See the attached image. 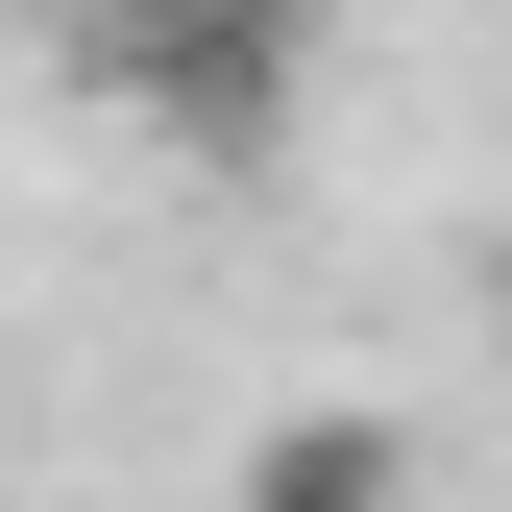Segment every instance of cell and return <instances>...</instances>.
Instances as JSON below:
<instances>
[{
  "label": "cell",
  "instance_id": "cell-2",
  "mask_svg": "<svg viewBox=\"0 0 512 512\" xmlns=\"http://www.w3.org/2000/svg\"><path fill=\"white\" fill-rule=\"evenodd\" d=\"M220 512H415V439H391V415H269V439L220 464Z\"/></svg>",
  "mask_w": 512,
  "mask_h": 512
},
{
  "label": "cell",
  "instance_id": "cell-1",
  "mask_svg": "<svg viewBox=\"0 0 512 512\" xmlns=\"http://www.w3.org/2000/svg\"><path fill=\"white\" fill-rule=\"evenodd\" d=\"M74 98L171 171H269L317 122V0H74Z\"/></svg>",
  "mask_w": 512,
  "mask_h": 512
}]
</instances>
